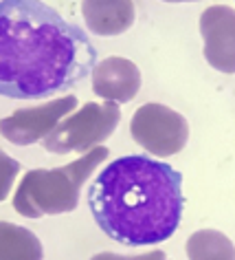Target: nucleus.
I'll use <instances>...</instances> for the list:
<instances>
[{
  "mask_svg": "<svg viewBox=\"0 0 235 260\" xmlns=\"http://www.w3.org/2000/svg\"><path fill=\"white\" fill-rule=\"evenodd\" d=\"M97 49L42 0H0V95L40 100L84 82Z\"/></svg>",
  "mask_w": 235,
  "mask_h": 260,
  "instance_id": "obj_1",
  "label": "nucleus"
},
{
  "mask_svg": "<svg viewBox=\"0 0 235 260\" xmlns=\"http://www.w3.org/2000/svg\"><path fill=\"white\" fill-rule=\"evenodd\" d=\"M88 207L99 230L116 243H165L182 218V174L147 154L119 157L95 179Z\"/></svg>",
  "mask_w": 235,
  "mask_h": 260,
  "instance_id": "obj_2",
  "label": "nucleus"
},
{
  "mask_svg": "<svg viewBox=\"0 0 235 260\" xmlns=\"http://www.w3.org/2000/svg\"><path fill=\"white\" fill-rule=\"evenodd\" d=\"M106 159L108 148L97 146L82 159L55 170H29L14 194V210L27 218L73 212L80 203L84 183Z\"/></svg>",
  "mask_w": 235,
  "mask_h": 260,
  "instance_id": "obj_3",
  "label": "nucleus"
},
{
  "mask_svg": "<svg viewBox=\"0 0 235 260\" xmlns=\"http://www.w3.org/2000/svg\"><path fill=\"white\" fill-rule=\"evenodd\" d=\"M121 121L119 104L88 102L70 117L62 119L44 137V148L53 154L84 152L101 146Z\"/></svg>",
  "mask_w": 235,
  "mask_h": 260,
  "instance_id": "obj_4",
  "label": "nucleus"
},
{
  "mask_svg": "<svg viewBox=\"0 0 235 260\" xmlns=\"http://www.w3.org/2000/svg\"><path fill=\"white\" fill-rule=\"evenodd\" d=\"M132 139L159 159L174 157L187 146L189 123L180 113L163 104H143L130 123Z\"/></svg>",
  "mask_w": 235,
  "mask_h": 260,
  "instance_id": "obj_5",
  "label": "nucleus"
},
{
  "mask_svg": "<svg viewBox=\"0 0 235 260\" xmlns=\"http://www.w3.org/2000/svg\"><path fill=\"white\" fill-rule=\"evenodd\" d=\"M75 108H77V97L66 95L42 104V106L16 110L14 115L0 119V135L16 146H31L47 137L51 130L64 117H68V113H73Z\"/></svg>",
  "mask_w": 235,
  "mask_h": 260,
  "instance_id": "obj_6",
  "label": "nucleus"
},
{
  "mask_svg": "<svg viewBox=\"0 0 235 260\" xmlns=\"http://www.w3.org/2000/svg\"><path fill=\"white\" fill-rule=\"evenodd\" d=\"M233 27H235V14L231 7H224V5L209 7L200 16L205 57L213 69L222 71V73H233L235 71Z\"/></svg>",
  "mask_w": 235,
  "mask_h": 260,
  "instance_id": "obj_7",
  "label": "nucleus"
},
{
  "mask_svg": "<svg viewBox=\"0 0 235 260\" xmlns=\"http://www.w3.org/2000/svg\"><path fill=\"white\" fill-rule=\"evenodd\" d=\"M93 73V90L106 102L128 104L132 102L141 88V71L128 57H106L95 64Z\"/></svg>",
  "mask_w": 235,
  "mask_h": 260,
  "instance_id": "obj_8",
  "label": "nucleus"
},
{
  "mask_svg": "<svg viewBox=\"0 0 235 260\" xmlns=\"http://www.w3.org/2000/svg\"><path fill=\"white\" fill-rule=\"evenodd\" d=\"M82 16L97 36H121L134 24L132 0H84Z\"/></svg>",
  "mask_w": 235,
  "mask_h": 260,
  "instance_id": "obj_9",
  "label": "nucleus"
},
{
  "mask_svg": "<svg viewBox=\"0 0 235 260\" xmlns=\"http://www.w3.org/2000/svg\"><path fill=\"white\" fill-rule=\"evenodd\" d=\"M0 260H44V247L27 227L0 220Z\"/></svg>",
  "mask_w": 235,
  "mask_h": 260,
  "instance_id": "obj_10",
  "label": "nucleus"
},
{
  "mask_svg": "<svg viewBox=\"0 0 235 260\" xmlns=\"http://www.w3.org/2000/svg\"><path fill=\"white\" fill-rule=\"evenodd\" d=\"M189 260H235L233 240L218 230H198L187 240Z\"/></svg>",
  "mask_w": 235,
  "mask_h": 260,
  "instance_id": "obj_11",
  "label": "nucleus"
},
{
  "mask_svg": "<svg viewBox=\"0 0 235 260\" xmlns=\"http://www.w3.org/2000/svg\"><path fill=\"white\" fill-rule=\"evenodd\" d=\"M18 172H20V164L14 157H9L5 150H0V203L11 194Z\"/></svg>",
  "mask_w": 235,
  "mask_h": 260,
  "instance_id": "obj_12",
  "label": "nucleus"
},
{
  "mask_svg": "<svg viewBox=\"0 0 235 260\" xmlns=\"http://www.w3.org/2000/svg\"><path fill=\"white\" fill-rule=\"evenodd\" d=\"M90 260H165V253L147 251V253H136V256H121V253H112V251H101L95 253Z\"/></svg>",
  "mask_w": 235,
  "mask_h": 260,
  "instance_id": "obj_13",
  "label": "nucleus"
},
{
  "mask_svg": "<svg viewBox=\"0 0 235 260\" xmlns=\"http://www.w3.org/2000/svg\"><path fill=\"white\" fill-rule=\"evenodd\" d=\"M163 3H195V0H163Z\"/></svg>",
  "mask_w": 235,
  "mask_h": 260,
  "instance_id": "obj_14",
  "label": "nucleus"
},
{
  "mask_svg": "<svg viewBox=\"0 0 235 260\" xmlns=\"http://www.w3.org/2000/svg\"><path fill=\"white\" fill-rule=\"evenodd\" d=\"M165 260H167V258H165Z\"/></svg>",
  "mask_w": 235,
  "mask_h": 260,
  "instance_id": "obj_15",
  "label": "nucleus"
}]
</instances>
